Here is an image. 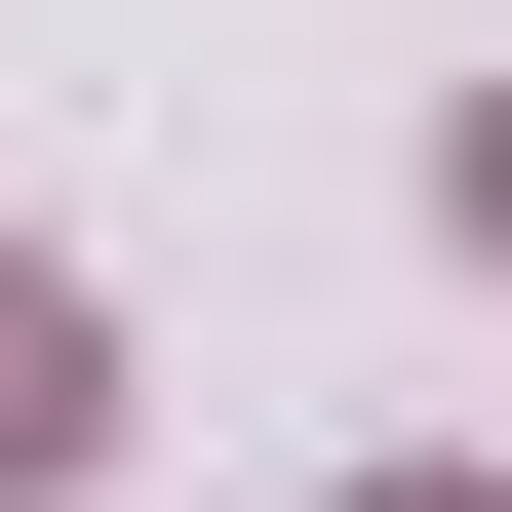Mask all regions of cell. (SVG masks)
Masks as SVG:
<instances>
[{
	"label": "cell",
	"instance_id": "3957f363",
	"mask_svg": "<svg viewBox=\"0 0 512 512\" xmlns=\"http://www.w3.org/2000/svg\"><path fill=\"white\" fill-rule=\"evenodd\" d=\"M355 512H473V473H355Z\"/></svg>",
	"mask_w": 512,
	"mask_h": 512
},
{
	"label": "cell",
	"instance_id": "7a4b0ae2",
	"mask_svg": "<svg viewBox=\"0 0 512 512\" xmlns=\"http://www.w3.org/2000/svg\"><path fill=\"white\" fill-rule=\"evenodd\" d=\"M473 237H512V119H473Z\"/></svg>",
	"mask_w": 512,
	"mask_h": 512
},
{
	"label": "cell",
	"instance_id": "6da1fadb",
	"mask_svg": "<svg viewBox=\"0 0 512 512\" xmlns=\"http://www.w3.org/2000/svg\"><path fill=\"white\" fill-rule=\"evenodd\" d=\"M79 434H119V316H79V276H40V237H0V512H40Z\"/></svg>",
	"mask_w": 512,
	"mask_h": 512
}]
</instances>
